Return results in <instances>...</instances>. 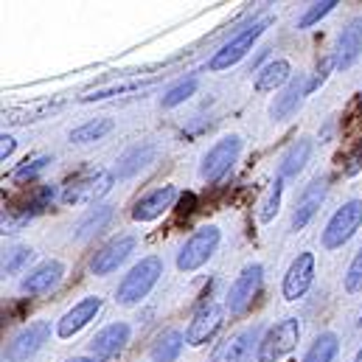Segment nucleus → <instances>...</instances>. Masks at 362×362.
Returning <instances> with one entry per match:
<instances>
[{"label":"nucleus","mask_w":362,"mask_h":362,"mask_svg":"<svg viewBox=\"0 0 362 362\" xmlns=\"http://www.w3.org/2000/svg\"><path fill=\"white\" fill-rule=\"evenodd\" d=\"M239 155H242V138H239V135H225V138H219V141L205 152V158H202V163H199V177L208 182L222 180V177L233 169V163L239 160Z\"/></svg>","instance_id":"6e6552de"},{"label":"nucleus","mask_w":362,"mask_h":362,"mask_svg":"<svg viewBox=\"0 0 362 362\" xmlns=\"http://www.w3.org/2000/svg\"><path fill=\"white\" fill-rule=\"evenodd\" d=\"M68 362H93L90 357H74V360H68Z\"/></svg>","instance_id":"ea45409f"},{"label":"nucleus","mask_w":362,"mask_h":362,"mask_svg":"<svg viewBox=\"0 0 362 362\" xmlns=\"http://www.w3.org/2000/svg\"><path fill=\"white\" fill-rule=\"evenodd\" d=\"M262 284H264V267L262 264H247L236 275V281L230 284V292H228V300H225L228 312L230 315H245L253 306V300L259 298Z\"/></svg>","instance_id":"1a4fd4ad"},{"label":"nucleus","mask_w":362,"mask_h":362,"mask_svg":"<svg viewBox=\"0 0 362 362\" xmlns=\"http://www.w3.org/2000/svg\"><path fill=\"white\" fill-rule=\"evenodd\" d=\"M354 362H362V349L357 351V357H354Z\"/></svg>","instance_id":"a19ab883"},{"label":"nucleus","mask_w":362,"mask_h":362,"mask_svg":"<svg viewBox=\"0 0 362 362\" xmlns=\"http://www.w3.org/2000/svg\"><path fill=\"white\" fill-rule=\"evenodd\" d=\"M155 158H158V146H155V144H138V146H129V149L118 158L115 177H118V180H129V177H135L141 169H146L149 163H155Z\"/></svg>","instance_id":"b1692460"},{"label":"nucleus","mask_w":362,"mask_h":362,"mask_svg":"<svg viewBox=\"0 0 362 362\" xmlns=\"http://www.w3.org/2000/svg\"><path fill=\"white\" fill-rule=\"evenodd\" d=\"M309 93H312L309 76H306V74H295L292 82H289L284 90H278L275 101L270 104V118L272 121H286L292 112H298V107L303 104V98H306Z\"/></svg>","instance_id":"6ab92c4d"},{"label":"nucleus","mask_w":362,"mask_h":362,"mask_svg":"<svg viewBox=\"0 0 362 362\" xmlns=\"http://www.w3.org/2000/svg\"><path fill=\"white\" fill-rule=\"evenodd\" d=\"M300 340V323L298 317H284L275 326H270L256 349V362H281L286 354L295 351Z\"/></svg>","instance_id":"423d86ee"},{"label":"nucleus","mask_w":362,"mask_h":362,"mask_svg":"<svg viewBox=\"0 0 362 362\" xmlns=\"http://www.w3.org/2000/svg\"><path fill=\"white\" fill-rule=\"evenodd\" d=\"M312 281H315V253L303 250V253H298V256L292 259L289 270L284 275V284H281L284 300H289V303L300 300V298L309 292Z\"/></svg>","instance_id":"ddd939ff"},{"label":"nucleus","mask_w":362,"mask_h":362,"mask_svg":"<svg viewBox=\"0 0 362 362\" xmlns=\"http://www.w3.org/2000/svg\"><path fill=\"white\" fill-rule=\"evenodd\" d=\"M54 197H57V185H40V188H34L25 199H20L17 205L6 208V211H3V233H17V230H23L28 222H34L40 214H45V211L51 208Z\"/></svg>","instance_id":"20e7f679"},{"label":"nucleus","mask_w":362,"mask_h":362,"mask_svg":"<svg viewBox=\"0 0 362 362\" xmlns=\"http://www.w3.org/2000/svg\"><path fill=\"white\" fill-rule=\"evenodd\" d=\"M160 275H163V259H160V256H146V259H141L132 270L121 278V284H118V289H115V300H118L121 306H135V303H141V300L155 289V284L160 281Z\"/></svg>","instance_id":"f257e3e1"},{"label":"nucleus","mask_w":362,"mask_h":362,"mask_svg":"<svg viewBox=\"0 0 362 362\" xmlns=\"http://www.w3.org/2000/svg\"><path fill=\"white\" fill-rule=\"evenodd\" d=\"M112 205H95L90 208L76 225H74V242H88L95 233H101L107 228V222L112 219Z\"/></svg>","instance_id":"a878e982"},{"label":"nucleus","mask_w":362,"mask_h":362,"mask_svg":"<svg viewBox=\"0 0 362 362\" xmlns=\"http://www.w3.org/2000/svg\"><path fill=\"white\" fill-rule=\"evenodd\" d=\"M272 23V17H262V20H253L250 25H245V28H239L219 51H214V57L208 59V71L211 74H222V71H228V68H233L236 62H242L250 51H253V45H256V40L267 31V25Z\"/></svg>","instance_id":"f03ea898"},{"label":"nucleus","mask_w":362,"mask_h":362,"mask_svg":"<svg viewBox=\"0 0 362 362\" xmlns=\"http://www.w3.org/2000/svg\"><path fill=\"white\" fill-rule=\"evenodd\" d=\"M48 334H51V323H45V320L28 323L23 332H17L8 340L6 351H3V362H28L48 343Z\"/></svg>","instance_id":"9b49d317"},{"label":"nucleus","mask_w":362,"mask_h":362,"mask_svg":"<svg viewBox=\"0 0 362 362\" xmlns=\"http://www.w3.org/2000/svg\"><path fill=\"white\" fill-rule=\"evenodd\" d=\"M31 259H34L31 247H8L3 253V275H17Z\"/></svg>","instance_id":"473e14b6"},{"label":"nucleus","mask_w":362,"mask_h":362,"mask_svg":"<svg viewBox=\"0 0 362 362\" xmlns=\"http://www.w3.org/2000/svg\"><path fill=\"white\" fill-rule=\"evenodd\" d=\"M62 275H65V264H62L59 259H51V262H42L40 267H34V270L28 272V275L20 281V289H23L25 295H31V298L48 295L51 289L59 286Z\"/></svg>","instance_id":"4be33fe9"},{"label":"nucleus","mask_w":362,"mask_h":362,"mask_svg":"<svg viewBox=\"0 0 362 362\" xmlns=\"http://www.w3.org/2000/svg\"><path fill=\"white\" fill-rule=\"evenodd\" d=\"M357 326H360V329H362V315H360V323H357Z\"/></svg>","instance_id":"79ce46f5"},{"label":"nucleus","mask_w":362,"mask_h":362,"mask_svg":"<svg viewBox=\"0 0 362 362\" xmlns=\"http://www.w3.org/2000/svg\"><path fill=\"white\" fill-rule=\"evenodd\" d=\"M332 68H337V65H334V57H329V59H323V62L317 65V76L312 79V90H317V88L329 79V71H332Z\"/></svg>","instance_id":"e433bc0d"},{"label":"nucleus","mask_w":362,"mask_h":362,"mask_svg":"<svg viewBox=\"0 0 362 362\" xmlns=\"http://www.w3.org/2000/svg\"><path fill=\"white\" fill-rule=\"evenodd\" d=\"M107 132H112V118H90V121H85L82 127H76V129H71V144H95V141H101Z\"/></svg>","instance_id":"c756f323"},{"label":"nucleus","mask_w":362,"mask_h":362,"mask_svg":"<svg viewBox=\"0 0 362 362\" xmlns=\"http://www.w3.org/2000/svg\"><path fill=\"white\" fill-rule=\"evenodd\" d=\"M343 286H346V292H362V247L357 250V256L351 259V264H349V270L343 275Z\"/></svg>","instance_id":"c9c22d12"},{"label":"nucleus","mask_w":362,"mask_h":362,"mask_svg":"<svg viewBox=\"0 0 362 362\" xmlns=\"http://www.w3.org/2000/svg\"><path fill=\"white\" fill-rule=\"evenodd\" d=\"M326 191H329V177L326 175H317L303 188V194H300V199L292 211V230H303L315 219V214L320 211V205L326 199Z\"/></svg>","instance_id":"a211bd4d"},{"label":"nucleus","mask_w":362,"mask_h":362,"mask_svg":"<svg viewBox=\"0 0 362 362\" xmlns=\"http://www.w3.org/2000/svg\"><path fill=\"white\" fill-rule=\"evenodd\" d=\"M259 343H262V326L253 323V326L230 334L228 340H222L214 349V354H211L208 362H247L250 354H253V346L259 349Z\"/></svg>","instance_id":"f8f14e48"},{"label":"nucleus","mask_w":362,"mask_h":362,"mask_svg":"<svg viewBox=\"0 0 362 362\" xmlns=\"http://www.w3.org/2000/svg\"><path fill=\"white\" fill-rule=\"evenodd\" d=\"M222 242V233L216 225H202L199 230H194L185 245L180 247L177 253V270L180 272H197L199 267H205L211 262V256L216 253Z\"/></svg>","instance_id":"7ed1b4c3"},{"label":"nucleus","mask_w":362,"mask_h":362,"mask_svg":"<svg viewBox=\"0 0 362 362\" xmlns=\"http://www.w3.org/2000/svg\"><path fill=\"white\" fill-rule=\"evenodd\" d=\"M14 146H17V141H14L11 135H3V138H0V160H3V163L14 155Z\"/></svg>","instance_id":"4c0bfd02"},{"label":"nucleus","mask_w":362,"mask_h":362,"mask_svg":"<svg viewBox=\"0 0 362 362\" xmlns=\"http://www.w3.org/2000/svg\"><path fill=\"white\" fill-rule=\"evenodd\" d=\"M158 82H160V76H124L118 82H107L93 90H85L79 95V101L93 104V101H107V98H121V95H141V93L152 90Z\"/></svg>","instance_id":"4468645a"},{"label":"nucleus","mask_w":362,"mask_h":362,"mask_svg":"<svg viewBox=\"0 0 362 362\" xmlns=\"http://www.w3.org/2000/svg\"><path fill=\"white\" fill-rule=\"evenodd\" d=\"M334 6H337V0H320V3H312V6L303 11V17L298 20V28H312V25L320 23L326 14H332Z\"/></svg>","instance_id":"f704fd0d"},{"label":"nucleus","mask_w":362,"mask_h":362,"mask_svg":"<svg viewBox=\"0 0 362 362\" xmlns=\"http://www.w3.org/2000/svg\"><path fill=\"white\" fill-rule=\"evenodd\" d=\"M362 169V141H360V146H357V152L349 158V166H346V175H357Z\"/></svg>","instance_id":"58836bf2"},{"label":"nucleus","mask_w":362,"mask_h":362,"mask_svg":"<svg viewBox=\"0 0 362 362\" xmlns=\"http://www.w3.org/2000/svg\"><path fill=\"white\" fill-rule=\"evenodd\" d=\"M54 163L51 155H34V158H25L14 172H11V182H34L48 166Z\"/></svg>","instance_id":"2f4dec72"},{"label":"nucleus","mask_w":362,"mask_h":362,"mask_svg":"<svg viewBox=\"0 0 362 362\" xmlns=\"http://www.w3.org/2000/svg\"><path fill=\"white\" fill-rule=\"evenodd\" d=\"M101 306H104V300H101L98 295H88V298H82L79 303H74V306L59 317V323H57V337H59V340L76 337L90 320H95V315L101 312Z\"/></svg>","instance_id":"dca6fc26"},{"label":"nucleus","mask_w":362,"mask_h":362,"mask_svg":"<svg viewBox=\"0 0 362 362\" xmlns=\"http://www.w3.org/2000/svg\"><path fill=\"white\" fill-rule=\"evenodd\" d=\"M62 107H65L62 95H48V98H37V101H28V104L6 110L3 121L11 124V127H28V124H37V121H45V118L57 115Z\"/></svg>","instance_id":"2eb2a0df"},{"label":"nucleus","mask_w":362,"mask_h":362,"mask_svg":"<svg viewBox=\"0 0 362 362\" xmlns=\"http://www.w3.org/2000/svg\"><path fill=\"white\" fill-rule=\"evenodd\" d=\"M292 65L286 59H272L267 62L259 76H256V90L259 93H275V90H284L289 82H292Z\"/></svg>","instance_id":"393cba45"},{"label":"nucleus","mask_w":362,"mask_h":362,"mask_svg":"<svg viewBox=\"0 0 362 362\" xmlns=\"http://www.w3.org/2000/svg\"><path fill=\"white\" fill-rule=\"evenodd\" d=\"M182 346H185V334L177 332V329H166V332L155 340L149 357H152V362H175L180 357Z\"/></svg>","instance_id":"cd10ccee"},{"label":"nucleus","mask_w":362,"mask_h":362,"mask_svg":"<svg viewBox=\"0 0 362 362\" xmlns=\"http://www.w3.org/2000/svg\"><path fill=\"white\" fill-rule=\"evenodd\" d=\"M337 351H340L337 334H334V332H323V334H317V337L312 340V346L306 349V354H303L300 362H334Z\"/></svg>","instance_id":"c85d7f7f"},{"label":"nucleus","mask_w":362,"mask_h":362,"mask_svg":"<svg viewBox=\"0 0 362 362\" xmlns=\"http://www.w3.org/2000/svg\"><path fill=\"white\" fill-rule=\"evenodd\" d=\"M177 197H180V194H177V188H175V185H160V188H155V191L144 194V197L135 202V208H132V219H135V222H141V225L155 222V219H160L169 208H175Z\"/></svg>","instance_id":"f3484780"},{"label":"nucleus","mask_w":362,"mask_h":362,"mask_svg":"<svg viewBox=\"0 0 362 362\" xmlns=\"http://www.w3.org/2000/svg\"><path fill=\"white\" fill-rule=\"evenodd\" d=\"M129 334H132L129 323H110V326H104L93 337L88 349H90L93 357H95V362H104L110 360V357H115V354H121V349L129 343Z\"/></svg>","instance_id":"412c9836"},{"label":"nucleus","mask_w":362,"mask_h":362,"mask_svg":"<svg viewBox=\"0 0 362 362\" xmlns=\"http://www.w3.org/2000/svg\"><path fill=\"white\" fill-rule=\"evenodd\" d=\"M225 312H228L225 303H219V300H205V303L194 312V317H191V323H188V329H185V343L194 346V349H199V346H205L208 340H214V334L219 332V326H222V320H225Z\"/></svg>","instance_id":"9d476101"},{"label":"nucleus","mask_w":362,"mask_h":362,"mask_svg":"<svg viewBox=\"0 0 362 362\" xmlns=\"http://www.w3.org/2000/svg\"><path fill=\"white\" fill-rule=\"evenodd\" d=\"M360 228H362V199H349V202H343V205L329 216L320 242H323L326 250H337V247H343L346 242H351V236H354Z\"/></svg>","instance_id":"0eeeda50"},{"label":"nucleus","mask_w":362,"mask_h":362,"mask_svg":"<svg viewBox=\"0 0 362 362\" xmlns=\"http://www.w3.org/2000/svg\"><path fill=\"white\" fill-rule=\"evenodd\" d=\"M197 88H199V79L197 76H182V79H177L169 90L160 95V107H166V110L180 107V104H185L197 93Z\"/></svg>","instance_id":"7c9ffc66"},{"label":"nucleus","mask_w":362,"mask_h":362,"mask_svg":"<svg viewBox=\"0 0 362 362\" xmlns=\"http://www.w3.org/2000/svg\"><path fill=\"white\" fill-rule=\"evenodd\" d=\"M362 54V17L360 20H351L340 40H337V51H334V65L337 71H349Z\"/></svg>","instance_id":"5701e85b"},{"label":"nucleus","mask_w":362,"mask_h":362,"mask_svg":"<svg viewBox=\"0 0 362 362\" xmlns=\"http://www.w3.org/2000/svg\"><path fill=\"white\" fill-rule=\"evenodd\" d=\"M281 194H284V177H275V182L270 185L264 202H262V211H259V219L262 222H272L278 208H281Z\"/></svg>","instance_id":"72a5a7b5"},{"label":"nucleus","mask_w":362,"mask_h":362,"mask_svg":"<svg viewBox=\"0 0 362 362\" xmlns=\"http://www.w3.org/2000/svg\"><path fill=\"white\" fill-rule=\"evenodd\" d=\"M115 182V172L110 169H90V172H82L76 177L65 182L62 188V202L65 205H90L95 199H101Z\"/></svg>","instance_id":"39448f33"},{"label":"nucleus","mask_w":362,"mask_h":362,"mask_svg":"<svg viewBox=\"0 0 362 362\" xmlns=\"http://www.w3.org/2000/svg\"><path fill=\"white\" fill-rule=\"evenodd\" d=\"M135 250V236H115L112 242H107L95 256L90 259L93 275H110L115 272Z\"/></svg>","instance_id":"aec40b11"},{"label":"nucleus","mask_w":362,"mask_h":362,"mask_svg":"<svg viewBox=\"0 0 362 362\" xmlns=\"http://www.w3.org/2000/svg\"><path fill=\"white\" fill-rule=\"evenodd\" d=\"M309 158H312V141L309 138H298L286 152H284V158H281V175L278 177H298L303 169H306V163H309Z\"/></svg>","instance_id":"bb28decb"}]
</instances>
